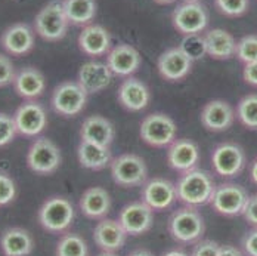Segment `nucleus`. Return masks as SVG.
Here are the masks:
<instances>
[{"mask_svg": "<svg viewBox=\"0 0 257 256\" xmlns=\"http://www.w3.org/2000/svg\"><path fill=\"white\" fill-rule=\"evenodd\" d=\"M216 190V184L213 177L203 169H192L189 172H183L176 182L178 200L182 206L207 205L211 200V196Z\"/></svg>", "mask_w": 257, "mask_h": 256, "instance_id": "nucleus-1", "label": "nucleus"}, {"mask_svg": "<svg viewBox=\"0 0 257 256\" xmlns=\"http://www.w3.org/2000/svg\"><path fill=\"white\" fill-rule=\"evenodd\" d=\"M161 256H191V255H188L183 249L176 247V249H170V250H167L166 253H163Z\"/></svg>", "mask_w": 257, "mask_h": 256, "instance_id": "nucleus-44", "label": "nucleus"}, {"mask_svg": "<svg viewBox=\"0 0 257 256\" xmlns=\"http://www.w3.org/2000/svg\"><path fill=\"white\" fill-rule=\"evenodd\" d=\"M15 76H17V71H15L12 61L9 59L8 55L2 53L0 55V86L6 88L9 84H14Z\"/></svg>", "mask_w": 257, "mask_h": 256, "instance_id": "nucleus-38", "label": "nucleus"}, {"mask_svg": "<svg viewBox=\"0 0 257 256\" xmlns=\"http://www.w3.org/2000/svg\"><path fill=\"white\" fill-rule=\"evenodd\" d=\"M214 5L220 14L236 18L248 11L250 0H214Z\"/></svg>", "mask_w": 257, "mask_h": 256, "instance_id": "nucleus-35", "label": "nucleus"}, {"mask_svg": "<svg viewBox=\"0 0 257 256\" xmlns=\"http://www.w3.org/2000/svg\"><path fill=\"white\" fill-rule=\"evenodd\" d=\"M111 205H112L111 196L102 187H90V188H87L81 194V197L78 200L80 212L86 218L98 219V221L106 218V215L111 210Z\"/></svg>", "mask_w": 257, "mask_h": 256, "instance_id": "nucleus-24", "label": "nucleus"}, {"mask_svg": "<svg viewBox=\"0 0 257 256\" xmlns=\"http://www.w3.org/2000/svg\"><path fill=\"white\" fill-rule=\"evenodd\" d=\"M242 252L247 256H257V227L251 228L241 240Z\"/></svg>", "mask_w": 257, "mask_h": 256, "instance_id": "nucleus-40", "label": "nucleus"}, {"mask_svg": "<svg viewBox=\"0 0 257 256\" xmlns=\"http://www.w3.org/2000/svg\"><path fill=\"white\" fill-rule=\"evenodd\" d=\"M155 3H160V5H169V3H173L175 0H154Z\"/></svg>", "mask_w": 257, "mask_h": 256, "instance_id": "nucleus-48", "label": "nucleus"}, {"mask_svg": "<svg viewBox=\"0 0 257 256\" xmlns=\"http://www.w3.org/2000/svg\"><path fill=\"white\" fill-rule=\"evenodd\" d=\"M236 114L232 105L222 100H213L201 110V123L210 132H225L231 128Z\"/></svg>", "mask_w": 257, "mask_h": 256, "instance_id": "nucleus-23", "label": "nucleus"}, {"mask_svg": "<svg viewBox=\"0 0 257 256\" xmlns=\"http://www.w3.org/2000/svg\"><path fill=\"white\" fill-rule=\"evenodd\" d=\"M219 256H244V252L232 244H223V246H220Z\"/></svg>", "mask_w": 257, "mask_h": 256, "instance_id": "nucleus-43", "label": "nucleus"}, {"mask_svg": "<svg viewBox=\"0 0 257 256\" xmlns=\"http://www.w3.org/2000/svg\"><path fill=\"white\" fill-rule=\"evenodd\" d=\"M192 64L194 61L186 55V52L180 46H176L160 55L157 61V68L161 78L167 81H179L189 74Z\"/></svg>", "mask_w": 257, "mask_h": 256, "instance_id": "nucleus-15", "label": "nucleus"}, {"mask_svg": "<svg viewBox=\"0 0 257 256\" xmlns=\"http://www.w3.org/2000/svg\"><path fill=\"white\" fill-rule=\"evenodd\" d=\"M176 123L172 117L163 113L148 114L139 126L141 139L154 148L170 147L176 141Z\"/></svg>", "mask_w": 257, "mask_h": 256, "instance_id": "nucleus-6", "label": "nucleus"}, {"mask_svg": "<svg viewBox=\"0 0 257 256\" xmlns=\"http://www.w3.org/2000/svg\"><path fill=\"white\" fill-rule=\"evenodd\" d=\"M242 78L245 83H248L250 86L257 88V61L251 64H245L244 70H242Z\"/></svg>", "mask_w": 257, "mask_h": 256, "instance_id": "nucleus-42", "label": "nucleus"}, {"mask_svg": "<svg viewBox=\"0 0 257 256\" xmlns=\"http://www.w3.org/2000/svg\"><path fill=\"white\" fill-rule=\"evenodd\" d=\"M14 89L18 97L24 98L26 101L36 100L43 95L46 89V80L40 70L36 67H24L17 71L14 80Z\"/></svg>", "mask_w": 257, "mask_h": 256, "instance_id": "nucleus-25", "label": "nucleus"}, {"mask_svg": "<svg viewBox=\"0 0 257 256\" xmlns=\"http://www.w3.org/2000/svg\"><path fill=\"white\" fill-rule=\"evenodd\" d=\"M118 221L128 235H142L151 230L154 222V210L144 200L132 202L121 209Z\"/></svg>", "mask_w": 257, "mask_h": 256, "instance_id": "nucleus-14", "label": "nucleus"}, {"mask_svg": "<svg viewBox=\"0 0 257 256\" xmlns=\"http://www.w3.org/2000/svg\"><path fill=\"white\" fill-rule=\"evenodd\" d=\"M89 94L78 84L77 81H62L59 83L51 97V105L53 111L62 117H74L80 114L86 104Z\"/></svg>", "mask_w": 257, "mask_h": 256, "instance_id": "nucleus-7", "label": "nucleus"}, {"mask_svg": "<svg viewBox=\"0 0 257 256\" xmlns=\"http://www.w3.org/2000/svg\"><path fill=\"white\" fill-rule=\"evenodd\" d=\"M200 161V148L192 139H176L167 151V163L180 174L197 169Z\"/></svg>", "mask_w": 257, "mask_h": 256, "instance_id": "nucleus-21", "label": "nucleus"}, {"mask_svg": "<svg viewBox=\"0 0 257 256\" xmlns=\"http://www.w3.org/2000/svg\"><path fill=\"white\" fill-rule=\"evenodd\" d=\"M17 135L20 133L14 116L0 113V147H6L8 144H11Z\"/></svg>", "mask_w": 257, "mask_h": 256, "instance_id": "nucleus-36", "label": "nucleus"}, {"mask_svg": "<svg viewBox=\"0 0 257 256\" xmlns=\"http://www.w3.org/2000/svg\"><path fill=\"white\" fill-rule=\"evenodd\" d=\"M235 114L244 128L257 130V94H250L241 98Z\"/></svg>", "mask_w": 257, "mask_h": 256, "instance_id": "nucleus-32", "label": "nucleus"}, {"mask_svg": "<svg viewBox=\"0 0 257 256\" xmlns=\"http://www.w3.org/2000/svg\"><path fill=\"white\" fill-rule=\"evenodd\" d=\"M142 200L154 212L170 209L175 202H178L176 184L166 178H151L144 184Z\"/></svg>", "mask_w": 257, "mask_h": 256, "instance_id": "nucleus-13", "label": "nucleus"}, {"mask_svg": "<svg viewBox=\"0 0 257 256\" xmlns=\"http://www.w3.org/2000/svg\"><path fill=\"white\" fill-rule=\"evenodd\" d=\"M180 48L186 52V55H188L192 61L201 59L203 56H206L207 55L204 36H200V34L183 36V40L180 42Z\"/></svg>", "mask_w": 257, "mask_h": 256, "instance_id": "nucleus-34", "label": "nucleus"}, {"mask_svg": "<svg viewBox=\"0 0 257 256\" xmlns=\"http://www.w3.org/2000/svg\"><path fill=\"white\" fill-rule=\"evenodd\" d=\"M117 100L120 105L127 111H142L148 107L151 101V94L148 86L136 78V77H126L118 91H117Z\"/></svg>", "mask_w": 257, "mask_h": 256, "instance_id": "nucleus-18", "label": "nucleus"}, {"mask_svg": "<svg viewBox=\"0 0 257 256\" xmlns=\"http://www.w3.org/2000/svg\"><path fill=\"white\" fill-rule=\"evenodd\" d=\"M2 49L12 56H23L34 48V31L26 23L9 26L2 34Z\"/></svg>", "mask_w": 257, "mask_h": 256, "instance_id": "nucleus-19", "label": "nucleus"}, {"mask_svg": "<svg viewBox=\"0 0 257 256\" xmlns=\"http://www.w3.org/2000/svg\"><path fill=\"white\" fill-rule=\"evenodd\" d=\"M0 247L3 256H30L34 249V240L26 228L12 227L2 234Z\"/></svg>", "mask_w": 257, "mask_h": 256, "instance_id": "nucleus-28", "label": "nucleus"}, {"mask_svg": "<svg viewBox=\"0 0 257 256\" xmlns=\"http://www.w3.org/2000/svg\"><path fill=\"white\" fill-rule=\"evenodd\" d=\"M211 166L220 178L232 180L244 170L245 153L236 142H220L211 153Z\"/></svg>", "mask_w": 257, "mask_h": 256, "instance_id": "nucleus-10", "label": "nucleus"}, {"mask_svg": "<svg viewBox=\"0 0 257 256\" xmlns=\"http://www.w3.org/2000/svg\"><path fill=\"white\" fill-rule=\"evenodd\" d=\"M61 151L48 138H37L28 148L27 166L36 175H52L61 164Z\"/></svg>", "mask_w": 257, "mask_h": 256, "instance_id": "nucleus-9", "label": "nucleus"}, {"mask_svg": "<svg viewBox=\"0 0 257 256\" xmlns=\"http://www.w3.org/2000/svg\"><path fill=\"white\" fill-rule=\"evenodd\" d=\"M169 232L180 244H195L203 240L206 222L197 207L182 206L172 212L169 218Z\"/></svg>", "mask_w": 257, "mask_h": 256, "instance_id": "nucleus-2", "label": "nucleus"}, {"mask_svg": "<svg viewBox=\"0 0 257 256\" xmlns=\"http://www.w3.org/2000/svg\"><path fill=\"white\" fill-rule=\"evenodd\" d=\"M17 184L6 172L0 174V205H11L17 199Z\"/></svg>", "mask_w": 257, "mask_h": 256, "instance_id": "nucleus-37", "label": "nucleus"}, {"mask_svg": "<svg viewBox=\"0 0 257 256\" xmlns=\"http://www.w3.org/2000/svg\"><path fill=\"white\" fill-rule=\"evenodd\" d=\"M242 216L244 219L247 221V224H250L253 228L257 227V194H253L250 196L247 205H245V209L242 212Z\"/></svg>", "mask_w": 257, "mask_h": 256, "instance_id": "nucleus-41", "label": "nucleus"}, {"mask_svg": "<svg viewBox=\"0 0 257 256\" xmlns=\"http://www.w3.org/2000/svg\"><path fill=\"white\" fill-rule=\"evenodd\" d=\"M127 256H154L150 250H147V249H136V250H133V252H130Z\"/></svg>", "mask_w": 257, "mask_h": 256, "instance_id": "nucleus-46", "label": "nucleus"}, {"mask_svg": "<svg viewBox=\"0 0 257 256\" xmlns=\"http://www.w3.org/2000/svg\"><path fill=\"white\" fill-rule=\"evenodd\" d=\"M14 119L18 128V133L26 138L40 135L48 125L46 110L36 100L24 101L15 110Z\"/></svg>", "mask_w": 257, "mask_h": 256, "instance_id": "nucleus-12", "label": "nucleus"}, {"mask_svg": "<svg viewBox=\"0 0 257 256\" xmlns=\"http://www.w3.org/2000/svg\"><path fill=\"white\" fill-rule=\"evenodd\" d=\"M68 26L70 21L65 15L62 0H51L34 18L36 33L46 42H58L64 39Z\"/></svg>", "mask_w": 257, "mask_h": 256, "instance_id": "nucleus-4", "label": "nucleus"}, {"mask_svg": "<svg viewBox=\"0 0 257 256\" xmlns=\"http://www.w3.org/2000/svg\"><path fill=\"white\" fill-rule=\"evenodd\" d=\"M78 48L84 55L90 58H99L102 55H108L112 49L111 34L105 27L99 24H90L83 27L78 34Z\"/></svg>", "mask_w": 257, "mask_h": 256, "instance_id": "nucleus-17", "label": "nucleus"}, {"mask_svg": "<svg viewBox=\"0 0 257 256\" xmlns=\"http://www.w3.org/2000/svg\"><path fill=\"white\" fill-rule=\"evenodd\" d=\"M236 58L245 65L257 61V34H247L236 42Z\"/></svg>", "mask_w": 257, "mask_h": 256, "instance_id": "nucleus-33", "label": "nucleus"}, {"mask_svg": "<svg viewBox=\"0 0 257 256\" xmlns=\"http://www.w3.org/2000/svg\"><path fill=\"white\" fill-rule=\"evenodd\" d=\"M55 256H89V247L80 234L64 232L56 243Z\"/></svg>", "mask_w": 257, "mask_h": 256, "instance_id": "nucleus-31", "label": "nucleus"}, {"mask_svg": "<svg viewBox=\"0 0 257 256\" xmlns=\"http://www.w3.org/2000/svg\"><path fill=\"white\" fill-rule=\"evenodd\" d=\"M109 169L114 184L123 188H136L148 181L147 163L138 154L126 153L114 157Z\"/></svg>", "mask_w": 257, "mask_h": 256, "instance_id": "nucleus-5", "label": "nucleus"}, {"mask_svg": "<svg viewBox=\"0 0 257 256\" xmlns=\"http://www.w3.org/2000/svg\"><path fill=\"white\" fill-rule=\"evenodd\" d=\"M112 153L109 147H103L99 144L80 141L77 147L78 164L89 170H102L108 167L112 161Z\"/></svg>", "mask_w": 257, "mask_h": 256, "instance_id": "nucleus-27", "label": "nucleus"}, {"mask_svg": "<svg viewBox=\"0 0 257 256\" xmlns=\"http://www.w3.org/2000/svg\"><path fill=\"white\" fill-rule=\"evenodd\" d=\"M106 64L114 76L130 77L141 65V53L132 45L120 43L106 55Z\"/></svg>", "mask_w": 257, "mask_h": 256, "instance_id": "nucleus-22", "label": "nucleus"}, {"mask_svg": "<svg viewBox=\"0 0 257 256\" xmlns=\"http://www.w3.org/2000/svg\"><path fill=\"white\" fill-rule=\"evenodd\" d=\"M183 2H200V0H183Z\"/></svg>", "mask_w": 257, "mask_h": 256, "instance_id": "nucleus-49", "label": "nucleus"}, {"mask_svg": "<svg viewBox=\"0 0 257 256\" xmlns=\"http://www.w3.org/2000/svg\"><path fill=\"white\" fill-rule=\"evenodd\" d=\"M76 212L67 197L52 196L46 199L37 213L40 227L51 234H64L71 227Z\"/></svg>", "mask_w": 257, "mask_h": 256, "instance_id": "nucleus-3", "label": "nucleus"}, {"mask_svg": "<svg viewBox=\"0 0 257 256\" xmlns=\"http://www.w3.org/2000/svg\"><path fill=\"white\" fill-rule=\"evenodd\" d=\"M112 71L106 62L101 61H87L84 62L77 73V83L89 94H98L106 89L112 81Z\"/></svg>", "mask_w": 257, "mask_h": 256, "instance_id": "nucleus-16", "label": "nucleus"}, {"mask_svg": "<svg viewBox=\"0 0 257 256\" xmlns=\"http://www.w3.org/2000/svg\"><path fill=\"white\" fill-rule=\"evenodd\" d=\"M207 55L213 59L226 61L236 52V42L229 31L222 28L208 30L204 34Z\"/></svg>", "mask_w": 257, "mask_h": 256, "instance_id": "nucleus-29", "label": "nucleus"}, {"mask_svg": "<svg viewBox=\"0 0 257 256\" xmlns=\"http://www.w3.org/2000/svg\"><path fill=\"white\" fill-rule=\"evenodd\" d=\"M98 256H118L117 252H105V250H101V253Z\"/></svg>", "mask_w": 257, "mask_h": 256, "instance_id": "nucleus-47", "label": "nucleus"}, {"mask_svg": "<svg viewBox=\"0 0 257 256\" xmlns=\"http://www.w3.org/2000/svg\"><path fill=\"white\" fill-rule=\"evenodd\" d=\"M248 199L250 196L244 187L233 182H223L220 185H216L210 206L222 216L235 218L242 215Z\"/></svg>", "mask_w": 257, "mask_h": 256, "instance_id": "nucleus-8", "label": "nucleus"}, {"mask_svg": "<svg viewBox=\"0 0 257 256\" xmlns=\"http://www.w3.org/2000/svg\"><path fill=\"white\" fill-rule=\"evenodd\" d=\"M220 244L214 240H200L194 244L191 256H219Z\"/></svg>", "mask_w": 257, "mask_h": 256, "instance_id": "nucleus-39", "label": "nucleus"}, {"mask_svg": "<svg viewBox=\"0 0 257 256\" xmlns=\"http://www.w3.org/2000/svg\"><path fill=\"white\" fill-rule=\"evenodd\" d=\"M115 130L112 123L99 114H93L87 117L80 126V139L99 144L103 147H109L114 141Z\"/></svg>", "mask_w": 257, "mask_h": 256, "instance_id": "nucleus-26", "label": "nucleus"}, {"mask_svg": "<svg viewBox=\"0 0 257 256\" xmlns=\"http://www.w3.org/2000/svg\"><path fill=\"white\" fill-rule=\"evenodd\" d=\"M208 12L200 2H183L172 14L175 30L183 36L201 34L208 26Z\"/></svg>", "mask_w": 257, "mask_h": 256, "instance_id": "nucleus-11", "label": "nucleus"}, {"mask_svg": "<svg viewBox=\"0 0 257 256\" xmlns=\"http://www.w3.org/2000/svg\"><path fill=\"white\" fill-rule=\"evenodd\" d=\"M127 232L118 219H101L93 230L95 244L105 252H118L127 238Z\"/></svg>", "mask_w": 257, "mask_h": 256, "instance_id": "nucleus-20", "label": "nucleus"}, {"mask_svg": "<svg viewBox=\"0 0 257 256\" xmlns=\"http://www.w3.org/2000/svg\"><path fill=\"white\" fill-rule=\"evenodd\" d=\"M65 15L70 24L77 27L90 26L96 17V0H62Z\"/></svg>", "mask_w": 257, "mask_h": 256, "instance_id": "nucleus-30", "label": "nucleus"}, {"mask_svg": "<svg viewBox=\"0 0 257 256\" xmlns=\"http://www.w3.org/2000/svg\"><path fill=\"white\" fill-rule=\"evenodd\" d=\"M250 178L253 181V184L257 185V158L253 161L251 167H250Z\"/></svg>", "mask_w": 257, "mask_h": 256, "instance_id": "nucleus-45", "label": "nucleus"}]
</instances>
